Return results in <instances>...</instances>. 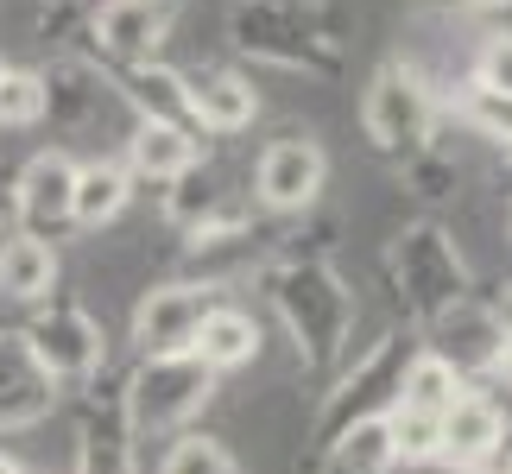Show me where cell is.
Segmentation results:
<instances>
[{"label": "cell", "mask_w": 512, "mask_h": 474, "mask_svg": "<svg viewBox=\"0 0 512 474\" xmlns=\"http://www.w3.org/2000/svg\"><path fill=\"white\" fill-rule=\"evenodd\" d=\"M7 234H13V190L0 184V241H7Z\"/></svg>", "instance_id": "obj_33"}, {"label": "cell", "mask_w": 512, "mask_h": 474, "mask_svg": "<svg viewBox=\"0 0 512 474\" xmlns=\"http://www.w3.org/2000/svg\"><path fill=\"white\" fill-rule=\"evenodd\" d=\"M468 83H481V89H506V95H512V32L481 38V51H475V70H468Z\"/></svg>", "instance_id": "obj_30"}, {"label": "cell", "mask_w": 512, "mask_h": 474, "mask_svg": "<svg viewBox=\"0 0 512 474\" xmlns=\"http://www.w3.org/2000/svg\"><path fill=\"white\" fill-rule=\"evenodd\" d=\"M177 26V0H102L89 13V38L102 64H152Z\"/></svg>", "instance_id": "obj_12"}, {"label": "cell", "mask_w": 512, "mask_h": 474, "mask_svg": "<svg viewBox=\"0 0 512 474\" xmlns=\"http://www.w3.org/2000/svg\"><path fill=\"white\" fill-rule=\"evenodd\" d=\"M437 114H443V95L430 89V76L418 64L386 57V64L367 76L361 127H367V146L380 158H392V165H411L424 146H437Z\"/></svg>", "instance_id": "obj_6"}, {"label": "cell", "mask_w": 512, "mask_h": 474, "mask_svg": "<svg viewBox=\"0 0 512 474\" xmlns=\"http://www.w3.org/2000/svg\"><path fill=\"white\" fill-rule=\"evenodd\" d=\"M57 399H64V386L38 367V354L26 348V335L0 329V437H7V430L45 424L57 411Z\"/></svg>", "instance_id": "obj_15"}, {"label": "cell", "mask_w": 512, "mask_h": 474, "mask_svg": "<svg viewBox=\"0 0 512 474\" xmlns=\"http://www.w3.org/2000/svg\"><path fill=\"white\" fill-rule=\"evenodd\" d=\"M462 386H468L462 373L449 367L443 354H430V348L418 342V354H411V367H405V386H399V405H411V411H437V418H443V411L456 405Z\"/></svg>", "instance_id": "obj_27"}, {"label": "cell", "mask_w": 512, "mask_h": 474, "mask_svg": "<svg viewBox=\"0 0 512 474\" xmlns=\"http://www.w3.org/2000/svg\"><path fill=\"white\" fill-rule=\"evenodd\" d=\"M487 474H512V456H500V462H494V468H487Z\"/></svg>", "instance_id": "obj_36"}, {"label": "cell", "mask_w": 512, "mask_h": 474, "mask_svg": "<svg viewBox=\"0 0 512 474\" xmlns=\"http://www.w3.org/2000/svg\"><path fill=\"white\" fill-rule=\"evenodd\" d=\"M253 266H266V228L253 222H228V228H209V234H190V253H184V279L209 285V291H228L234 279H247Z\"/></svg>", "instance_id": "obj_16"}, {"label": "cell", "mask_w": 512, "mask_h": 474, "mask_svg": "<svg viewBox=\"0 0 512 474\" xmlns=\"http://www.w3.org/2000/svg\"><path fill=\"white\" fill-rule=\"evenodd\" d=\"M7 190H13V222L26 234H45V241H51V234L76 228L70 222V209H76V158L64 146L32 152Z\"/></svg>", "instance_id": "obj_13"}, {"label": "cell", "mask_w": 512, "mask_h": 474, "mask_svg": "<svg viewBox=\"0 0 512 474\" xmlns=\"http://www.w3.org/2000/svg\"><path fill=\"white\" fill-rule=\"evenodd\" d=\"M418 342L430 354H443V361L475 386V380H494V367L506 354V329H500V316H494L487 298H462L456 310H443L430 329H418Z\"/></svg>", "instance_id": "obj_11"}, {"label": "cell", "mask_w": 512, "mask_h": 474, "mask_svg": "<svg viewBox=\"0 0 512 474\" xmlns=\"http://www.w3.org/2000/svg\"><path fill=\"white\" fill-rule=\"evenodd\" d=\"M487 304H494V316H500V329L512 335V285H500V298H487Z\"/></svg>", "instance_id": "obj_32"}, {"label": "cell", "mask_w": 512, "mask_h": 474, "mask_svg": "<svg viewBox=\"0 0 512 474\" xmlns=\"http://www.w3.org/2000/svg\"><path fill=\"white\" fill-rule=\"evenodd\" d=\"M260 348H266L260 316H253L247 304H228V298L203 316V329H196V342H190V354L215 373V380H222V373L253 367V361H260Z\"/></svg>", "instance_id": "obj_20"}, {"label": "cell", "mask_w": 512, "mask_h": 474, "mask_svg": "<svg viewBox=\"0 0 512 474\" xmlns=\"http://www.w3.org/2000/svg\"><path fill=\"white\" fill-rule=\"evenodd\" d=\"M215 373L196 354H140L121 380V405L140 443H165L177 430H196V418L215 405Z\"/></svg>", "instance_id": "obj_5"}, {"label": "cell", "mask_w": 512, "mask_h": 474, "mask_svg": "<svg viewBox=\"0 0 512 474\" xmlns=\"http://www.w3.org/2000/svg\"><path fill=\"white\" fill-rule=\"evenodd\" d=\"M0 474H26V468H19V456H7V449H0Z\"/></svg>", "instance_id": "obj_34"}, {"label": "cell", "mask_w": 512, "mask_h": 474, "mask_svg": "<svg viewBox=\"0 0 512 474\" xmlns=\"http://www.w3.org/2000/svg\"><path fill=\"white\" fill-rule=\"evenodd\" d=\"M184 76H190V127L196 133L228 140V133H247L260 121V89L241 70H184Z\"/></svg>", "instance_id": "obj_18"}, {"label": "cell", "mask_w": 512, "mask_h": 474, "mask_svg": "<svg viewBox=\"0 0 512 474\" xmlns=\"http://www.w3.org/2000/svg\"><path fill=\"white\" fill-rule=\"evenodd\" d=\"M45 121V70H13L0 76V127H38Z\"/></svg>", "instance_id": "obj_29"}, {"label": "cell", "mask_w": 512, "mask_h": 474, "mask_svg": "<svg viewBox=\"0 0 512 474\" xmlns=\"http://www.w3.org/2000/svg\"><path fill=\"white\" fill-rule=\"evenodd\" d=\"M140 474H241V462H234V449L222 437H209V430H177L159 449L140 443Z\"/></svg>", "instance_id": "obj_24"}, {"label": "cell", "mask_w": 512, "mask_h": 474, "mask_svg": "<svg viewBox=\"0 0 512 474\" xmlns=\"http://www.w3.org/2000/svg\"><path fill=\"white\" fill-rule=\"evenodd\" d=\"M386 279L399 291L405 329H430L443 310H456L462 298H475V272H468L456 234L443 222H411L386 253Z\"/></svg>", "instance_id": "obj_3"}, {"label": "cell", "mask_w": 512, "mask_h": 474, "mask_svg": "<svg viewBox=\"0 0 512 474\" xmlns=\"http://www.w3.org/2000/svg\"><path fill=\"white\" fill-rule=\"evenodd\" d=\"M317 456H323V474H392V468H399V462H392L386 418H367V424L342 430V437L323 443Z\"/></svg>", "instance_id": "obj_25"}, {"label": "cell", "mask_w": 512, "mask_h": 474, "mask_svg": "<svg viewBox=\"0 0 512 474\" xmlns=\"http://www.w3.org/2000/svg\"><path fill=\"white\" fill-rule=\"evenodd\" d=\"M253 209H234L228 203V190H222V177L203 171V165H190L177 184H165V222L177 234H209V228H228V222H247Z\"/></svg>", "instance_id": "obj_22"}, {"label": "cell", "mask_w": 512, "mask_h": 474, "mask_svg": "<svg viewBox=\"0 0 512 474\" xmlns=\"http://www.w3.org/2000/svg\"><path fill=\"white\" fill-rule=\"evenodd\" d=\"M449 108H456L462 121L481 133V140H494L500 152H512V95H506V89H481V83H462L456 95H449Z\"/></svg>", "instance_id": "obj_28"}, {"label": "cell", "mask_w": 512, "mask_h": 474, "mask_svg": "<svg viewBox=\"0 0 512 474\" xmlns=\"http://www.w3.org/2000/svg\"><path fill=\"white\" fill-rule=\"evenodd\" d=\"M468 7H512V0H468Z\"/></svg>", "instance_id": "obj_37"}, {"label": "cell", "mask_w": 512, "mask_h": 474, "mask_svg": "<svg viewBox=\"0 0 512 474\" xmlns=\"http://www.w3.org/2000/svg\"><path fill=\"white\" fill-rule=\"evenodd\" d=\"M108 83L114 95L133 108V121H165V127H190V76L177 64H108ZM196 133V127H190Z\"/></svg>", "instance_id": "obj_17"}, {"label": "cell", "mask_w": 512, "mask_h": 474, "mask_svg": "<svg viewBox=\"0 0 512 474\" xmlns=\"http://www.w3.org/2000/svg\"><path fill=\"white\" fill-rule=\"evenodd\" d=\"M430 474H487V468H430Z\"/></svg>", "instance_id": "obj_35"}, {"label": "cell", "mask_w": 512, "mask_h": 474, "mask_svg": "<svg viewBox=\"0 0 512 474\" xmlns=\"http://www.w3.org/2000/svg\"><path fill=\"white\" fill-rule=\"evenodd\" d=\"M512 430V405H500L487 386H462L443 411V462L437 468H494Z\"/></svg>", "instance_id": "obj_14"}, {"label": "cell", "mask_w": 512, "mask_h": 474, "mask_svg": "<svg viewBox=\"0 0 512 474\" xmlns=\"http://www.w3.org/2000/svg\"><path fill=\"white\" fill-rule=\"evenodd\" d=\"M354 13L342 0H234L228 45L253 64H279L304 76H336L348 51Z\"/></svg>", "instance_id": "obj_2"}, {"label": "cell", "mask_w": 512, "mask_h": 474, "mask_svg": "<svg viewBox=\"0 0 512 474\" xmlns=\"http://www.w3.org/2000/svg\"><path fill=\"white\" fill-rule=\"evenodd\" d=\"M405 177H411V190H418V196H430V203H437V196L456 190V158H443L437 146H424V152L405 165Z\"/></svg>", "instance_id": "obj_31"}, {"label": "cell", "mask_w": 512, "mask_h": 474, "mask_svg": "<svg viewBox=\"0 0 512 474\" xmlns=\"http://www.w3.org/2000/svg\"><path fill=\"white\" fill-rule=\"evenodd\" d=\"M506 228H512V203H506Z\"/></svg>", "instance_id": "obj_39"}, {"label": "cell", "mask_w": 512, "mask_h": 474, "mask_svg": "<svg viewBox=\"0 0 512 474\" xmlns=\"http://www.w3.org/2000/svg\"><path fill=\"white\" fill-rule=\"evenodd\" d=\"M215 304H222V291H209V285H196V279H165V285L140 291L127 335H133V348H140V354H190L196 329H203V316Z\"/></svg>", "instance_id": "obj_9"}, {"label": "cell", "mask_w": 512, "mask_h": 474, "mask_svg": "<svg viewBox=\"0 0 512 474\" xmlns=\"http://www.w3.org/2000/svg\"><path fill=\"white\" fill-rule=\"evenodd\" d=\"M0 76H7V64H0Z\"/></svg>", "instance_id": "obj_40"}, {"label": "cell", "mask_w": 512, "mask_h": 474, "mask_svg": "<svg viewBox=\"0 0 512 474\" xmlns=\"http://www.w3.org/2000/svg\"><path fill=\"white\" fill-rule=\"evenodd\" d=\"M260 285H266V304L272 316L285 323L291 335V354H298V367L310 380H336L342 361H348V342H354V291L342 279V266L329 260V247H304L291 241L279 247V260L260 266Z\"/></svg>", "instance_id": "obj_1"}, {"label": "cell", "mask_w": 512, "mask_h": 474, "mask_svg": "<svg viewBox=\"0 0 512 474\" xmlns=\"http://www.w3.org/2000/svg\"><path fill=\"white\" fill-rule=\"evenodd\" d=\"M411 354H418V329H399V323H392V329L373 335L354 361H342V373L323 392L317 424H310V443L323 449V443H336L342 430H354V424L386 418V411L399 405V386H405Z\"/></svg>", "instance_id": "obj_4"}, {"label": "cell", "mask_w": 512, "mask_h": 474, "mask_svg": "<svg viewBox=\"0 0 512 474\" xmlns=\"http://www.w3.org/2000/svg\"><path fill=\"white\" fill-rule=\"evenodd\" d=\"M386 437H392V462L399 468H437L443 462V418L437 411L392 405L386 411Z\"/></svg>", "instance_id": "obj_26"}, {"label": "cell", "mask_w": 512, "mask_h": 474, "mask_svg": "<svg viewBox=\"0 0 512 474\" xmlns=\"http://www.w3.org/2000/svg\"><path fill=\"white\" fill-rule=\"evenodd\" d=\"M506 184H512V152H506Z\"/></svg>", "instance_id": "obj_38"}, {"label": "cell", "mask_w": 512, "mask_h": 474, "mask_svg": "<svg viewBox=\"0 0 512 474\" xmlns=\"http://www.w3.org/2000/svg\"><path fill=\"white\" fill-rule=\"evenodd\" d=\"M329 184V152L310 133H285L253 158V203L266 215H304L317 209V196Z\"/></svg>", "instance_id": "obj_8"}, {"label": "cell", "mask_w": 512, "mask_h": 474, "mask_svg": "<svg viewBox=\"0 0 512 474\" xmlns=\"http://www.w3.org/2000/svg\"><path fill=\"white\" fill-rule=\"evenodd\" d=\"M76 474H140V437L127 424L121 380L83 386V405H76Z\"/></svg>", "instance_id": "obj_10"}, {"label": "cell", "mask_w": 512, "mask_h": 474, "mask_svg": "<svg viewBox=\"0 0 512 474\" xmlns=\"http://www.w3.org/2000/svg\"><path fill=\"white\" fill-rule=\"evenodd\" d=\"M133 203V171L121 165V158H89V165H76V209L70 222L102 234L121 222V209Z\"/></svg>", "instance_id": "obj_23"}, {"label": "cell", "mask_w": 512, "mask_h": 474, "mask_svg": "<svg viewBox=\"0 0 512 474\" xmlns=\"http://www.w3.org/2000/svg\"><path fill=\"white\" fill-rule=\"evenodd\" d=\"M57 279H64V260H57V241L45 234L13 228L0 241V298L19 310H38L45 298H57Z\"/></svg>", "instance_id": "obj_19"}, {"label": "cell", "mask_w": 512, "mask_h": 474, "mask_svg": "<svg viewBox=\"0 0 512 474\" xmlns=\"http://www.w3.org/2000/svg\"><path fill=\"white\" fill-rule=\"evenodd\" d=\"M19 335H26L38 367H45L64 392H83V386H95L108 373V335L89 316V304H76L70 291H57V298H45L38 310H26Z\"/></svg>", "instance_id": "obj_7"}, {"label": "cell", "mask_w": 512, "mask_h": 474, "mask_svg": "<svg viewBox=\"0 0 512 474\" xmlns=\"http://www.w3.org/2000/svg\"><path fill=\"white\" fill-rule=\"evenodd\" d=\"M121 165L146 184H177L190 165H203V133L190 127H165V121H133Z\"/></svg>", "instance_id": "obj_21"}]
</instances>
